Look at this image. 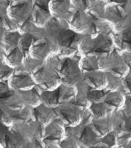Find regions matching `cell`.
Segmentation results:
<instances>
[{
    "label": "cell",
    "instance_id": "obj_1",
    "mask_svg": "<svg viewBox=\"0 0 131 148\" xmlns=\"http://www.w3.org/2000/svg\"><path fill=\"white\" fill-rule=\"evenodd\" d=\"M120 38L122 42L131 45V28H127L122 32Z\"/></svg>",
    "mask_w": 131,
    "mask_h": 148
},
{
    "label": "cell",
    "instance_id": "obj_2",
    "mask_svg": "<svg viewBox=\"0 0 131 148\" xmlns=\"http://www.w3.org/2000/svg\"><path fill=\"white\" fill-rule=\"evenodd\" d=\"M32 42V37L31 35H27L26 37L23 40V42L20 44L21 48L24 51H28L29 46H30Z\"/></svg>",
    "mask_w": 131,
    "mask_h": 148
},
{
    "label": "cell",
    "instance_id": "obj_3",
    "mask_svg": "<svg viewBox=\"0 0 131 148\" xmlns=\"http://www.w3.org/2000/svg\"><path fill=\"white\" fill-rule=\"evenodd\" d=\"M19 34L18 33H6L5 34L4 38L5 40L9 41L12 43H17V40H18Z\"/></svg>",
    "mask_w": 131,
    "mask_h": 148
},
{
    "label": "cell",
    "instance_id": "obj_4",
    "mask_svg": "<svg viewBox=\"0 0 131 148\" xmlns=\"http://www.w3.org/2000/svg\"><path fill=\"white\" fill-rule=\"evenodd\" d=\"M104 94H104V92L103 90L94 91V92H91L89 93V96H92V97H95L97 99H100L104 96Z\"/></svg>",
    "mask_w": 131,
    "mask_h": 148
},
{
    "label": "cell",
    "instance_id": "obj_5",
    "mask_svg": "<svg viewBox=\"0 0 131 148\" xmlns=\"http://www.w3.org/2000/svg\"><path fill=\"white\" fill-rule=\"evenodd\" d=\"M115 140V133H111L104 139L103 141L106 143H113Z\"/></svg>",
    "mask_w": 131,
    "mask_h": 148
},
{
    "label": "cell",
    "instance_id": "obj_6",
    "mask_svg": "<svg viewBox=\"0 0 131 148\" xmlns=\"http://www.w3.org/2000/svg\"><path fill=\"white\" fill-rule=\"evenodd\" d=\"M59 92H60V90H57L55 94V95L53 96V97L50 99L51 101L52 104H57L58 103V99H59Z\"/></svg>",
    "mask_w": 131,
    "mask_h": 148
},
{
    "label": "cell",
    "instance_id": "obj_7",
    "mask_svg": "<svg viewBox=\"0 0 131 148\" xmlns=\"http://www.w3.org/2000/svg\"><path fill=\"white\" fill-rule=\"evenodd\" d=\"M60 136H61L60 132H58L56 133H55V134L49 135L48 137L46 138V139L47 140H58V139L60 138Z\"/></svg>",
    "mask_w": 131,
    "mask_h": 148
},
{
    "label": "cell",
    "instance_id": "obj_8",
    "mask_svg": "<svg viewBox=\"0 0 131 148\" xmlns=\"http://www.w3.org/2000/svg\"><path fill=\"white\" fill-rule=\"evenodd\" d=\"M68 60H66L65 61L63 64V66L62 67L61 69V74L63 75H65L68 72Z\"/></svg>",
    "mask_w": 131,
    "mask_h": 148
},
{
    "label": "cell",
    "instance_id": "obj_9",
    "mask_svg": "<svg viewBox=\"0 0 131 148\" xmlns=\"http://www.w3.org/2000/svg\"><path fill=\"white\" fill-rule=\"evenodd\" d=\"M86 139H87V128H85L83 130L81 138H80V141L83 143H85L86 141Z\"/></svg>",
    "mask_w": 131,
    "mask_h": 148
},
{
    "label": "cell",
    "instance_id": "obj_10",
    "mask_svg": "<svg viewBox=\"0 0 131 148\" xmlns=\"http://www.w3.org/2000/svg\"><path fill=\"white\" fill-rule=\"evenodd\" d=\"M5 141H6V145H7V147H12L14 146V144L12 141L10 139V137L8 135H5Z\"/></svg>",
    "mask_w": 131,
    "mask_h": 148
},
{
    "label": "cell",
    "instance_id": "obj_11",
    "mask_svg": "<svg viewBox=\"0 0 131 148\" xmlns=\"http://www.w3.org/2000/svg\"><path fill=\"white\" fill-rule=\"evenodd\" d=\"M17 51V48H14L13 49V51H12L9 55H8L7 57V59L10 62H12L13 60L14 59L15 57H16V52Z\"/></svg>",
    "mask_w": 131,
    "mask_h": 148
},
{
    "label": "cell",
    "instance_id": "obj_12",
    "mask_svg": "<svg viewBox=\"0 0 131 148\" xmlns=\"http://www.w3.org/2000/svg\"><path fill=\"white\" fill-rule=\"evenodd\" d=\"M26 78H27V76L26 75H17V76H14L13 77L14 80L15 81H20L23 80Z\"/></svg>",
    "mask_w": 131,
    "mask_h": 148
},
{
    "label": "cell",
    "instance_id": "obj_13",
    "mask_svg": "<svg viewBox=\"0 0 131 148\" xmlns=\"http://www.w3.org/2000/svg\"><path fill=\"white\" fill-rule=\"evenodd\" d=\"M13 94H14V91H8V92H5V93L1 94V99L7 98V97L11 96Z\"/></svg>",
    "mask_w": 131,
    "mask_h": 148
},
{
    "label": "cell",
    "instance_id": "obj_14",
    "mask_svg": "<svg viewBox=\"0 0 131 148\" xmlns=\"http://www.w3.org/2000/svg\"><path fill=\"white\" fill-rule=\"evenodd\" d=\"M106 103L108 104L111 105L113 106H118L120 104V101L118 100H109V101H107Z\"/></svg>",
    "mask_w": 131,
    "mask_h": 148
},
{
    "label": "cell",
    "instance_id": "obj_15",
    "mask_svg": "<svg viewBox=\"0 0 131 148\" xmlns=\"http://www.w3.org/2000/svg\"><path fill=\"white\" fill-rule=\"evenodd\" d=\"M62 115H63V117L65 118V119H67V121L69 123H72L73 121H74V119H72V117H71L70 115H68V114H67L64 113V112H63V113H62Z\"/></svg>",
    "mask_w": 131,
    "mask_h": 148
},
{
    "label": "cell",
    "instance_id": "obj_16",
    "mask_svg": "<svg viewBox=\"0 0 131 148\" xmlns=\"http://www.w3.org/2000/svg\"><path fill=\"white\" fill-rule=\"evenodd\" d=\"M13 117L16 118V119H26V115L23 114L14 115Z\"/></svg>",
    "mask_w": 131,
    "mask_h": 148
},
{
    "label": "cell",
    "instance_id": "obj_17",
    "mask_svg": "<svg viewBox=\"0 0 131 148\" xmlns=\"http://www.w3.org/2000/svg\"><path fill=\"white\" fill-rule=\"evenodd\" d=\"M109 1H110V2L117 3H120V4H125V3H126V2H127V0H109Z\"/></svg>",
    "mask_w": 131,
    "mask_h": 148
},
{
    "label": "cell",
    "instance_id": "obj_18",
    "mask_svg": "<svg viewBox=\"0 0 131 148\" xmlns=\"http://www.w3.org/2000/svg\"><path fill=\"white\" fill-rule=\"evenodd\" d=\"M94 126L98 130V131H99L101 134H104V130L102 128V127H100V126L97 125V124H94Z\"/></svg>",
    "mask_w": 131,
    "mask_h": 148
},
{
    "label": "cell",
    "instance_id": "obj_19",
    "mask_svg": "<svg viewBox=\"0 0 131 148\" xmlns=\"http://www.w3.org/2000/svg\"><path fill=\"white\" fill-rule=\"evenodd\" d=\"M89 78H90V79H91V81L92 82H93V84L95 86H98V85H99V82H98L97 79H95L93 78H91V77H89Z\"/></svg>",
    "mask_w": 131,
    "mask_h": 148
},
{
    "label": "cell",
    "instance_id": "obj_20",
    "mask_svg": "<svg viewBox=\"0 0 131 148\" xmlns=\"http://www.w3.org/2000/svg\"><path fill=\"white\" fill-rule=\"evenodd\" d=\"M34 112L35 114V118H36V120L38 121V118H39V112H38L37 109H34Z\"/></svg>",
    "mask_w": 131,
    "mask_h": 148
},
{
    "label": "cell",
    "instance_id": "obj_21",
    "mask_svg": "<svg viewBox=\"0 0 131 148\" xmlns=\"http://www.w3.org/2000/svg\"><path fill=\"white\" fill-rule=\"evenodd\" d=\"M37 133L40 137H42V129H41V125H38V128L37 129Z\"/></svg>",
    "mask_w": 131,
    "mask_h": 148
},
{
    "label": "cell",
    "instance_id": "obj_22",
    "mask_svg": "<svg viewBox=\"0 0 131 148\" xmlns=\"http://www.w3.org/2000/svg\"><path fill=\"white\" fill-rule=\"evenodd\" d=\"M35 146H36V147H42L40 144L39 143V142H38L37 140H35Z\"/></svg>",
    "mask_w": 131,
    "mask_h": 148
},
{
    "label": "cell",
    "instance_id": "obj_23",
    "mask_svg": "<svg viewBox=\"0 0 131 148\" xmlns=\"http://www.w3.org/2000/svg\"><path fill=\"white\" fill-rule=\"evenodd\" d=\"M8 73H9V71H7L1 72V75H7Z\"/></svg>",
    "mask_w": 131,
    "mask_h": 148
},
{
    "label": "cell",
    "instance_id": "obj_24",
    "mask_svg": "<svg viewBox=\"0 0 131 148\" xmlns=\"http://www.w3.org/2000/svg\"><path fill=\"white\" fill-rule=\"evenodd\" d=\"M129 3V4L131 6V0H127L126 3Z\"/></svg>",
    "mask_w": 131,
    "mask_h": 148
},
{
    "label": "cell",
    "instance_id": "obj_25",
    "mask_svg": "<svg viewBox=\"0 0 131 148\" xmlns=\"http://www.w3.org/2000/svg\"><path fill=\"white\" fill-rule=\"evenodd\" d=\"M121 124H120V125H119V128H121Z\"/></svg>",
    "mask_w": 131,
    "mask_h": 148
},
{
    "label": "cell",
    "instance_id": "obj_26",
    "mask_svg": "<svg viewBox=\"0 0 131 148\" xmlns=\"http://www.w3.org/2000/svg\"><path fill=\"white\" fill-rule=\"evenodd\" d=\"M91 1H96V0H91Z\"/></svg>",
    "mask_w": 131,
    "mask_h": 148
},
{
    "label": "cell",
    "instance_id": "obj_27",
    "mask_svg": "<svg viewBox=\"0 0 131 148\" xmlns=\"http://www.w3.org/2000/svg\"><path fill=\"white\" fill-rule=\"evenodd\" d=\"M130 69H131V64L130 65Z\"/></svg>",
    "mask_w": 131,
    "mask_h": 148
},
{
    "label": "cell",
    "instance_id": "obj_28",
    "mask_svg": "<svg viewBox=\"0 0 131 148\" xmlns=\"http://www.w3.org/2000/svg\"><path fill=\"white\" fill-rule=\"evenodd\" d=\"M130 147H131V144H130Z\"/></svg>",
    "mask_w": 131,
    "mask_h": 148
},
{
    "label": "cell",
    "instance_id": "obj_29",
    "mask_svg": "<svg viewBox=\"0 0 131 148\" xmlns=\"http://www.w3.org/2000/svg\"><path fill=\"white\" fill-rule=\"evenodd\" d=\"M16 1H17V0H16Z\"/></svg>",
    "mask_w": 131,
    "mask_h": 148
}]
</instances>
